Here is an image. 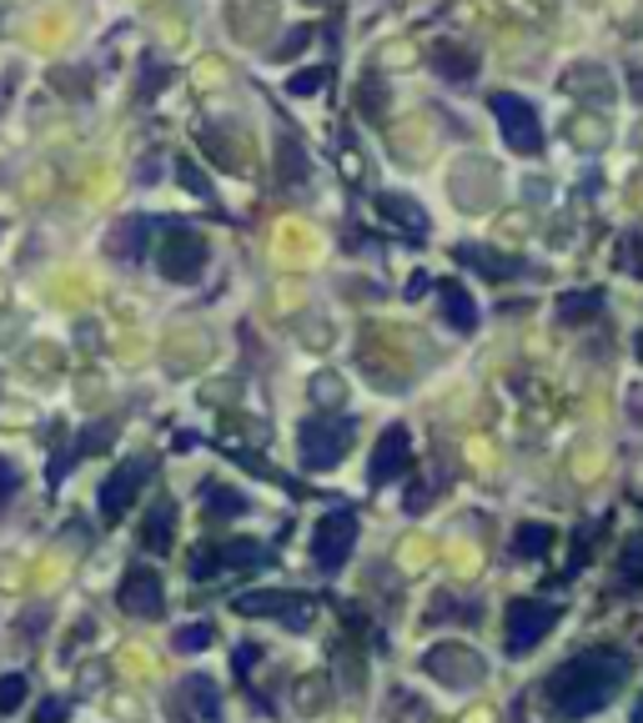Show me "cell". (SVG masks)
<instances>
[{
  "mask_svg": "<svg viewBox=\"0 0 643 723\" xmlns=\"http://www.w3.org/2000/svg\"><path fill=\"white\" fill-rule=\"evenodd\" d=\"M167 533H171V508L167 502H156L151 508V522H146V533H142V547H167Z\"/></svg>",
  "mask_w": 643,
  "mask_h": 723,
  "instance_id": "e0dca14e",
  "label": "cell"
},
{
  "mask_svg": "<svg viewBox=\"0 0 643 723\" xmlns=\"http://www.w3.org/2000/svg\"><path fill=\"white\" fill-rule=\"evenodd\" d=\"M594 307H598V292H594V297H568V302H563V317L573 321V312H594Z\"/></svg>",
  "mask_w": 643,
  "mask_h": 723,
  "instance_id": "d4e9b609",
  "label": "cell"
},
{
  "mask_svg": "<svg viewBox=\"0 0 643 723\" xmlns=\"http://www.w3.org/2000/svg\"><path fill=\"white\" fill-rule=\"evenodd\" d=\"M639 352H643V337H639Z\"/></svg>",
  "mask_w": 643,
  "mask_h": 723,
  "instance_id": "f1b7e54d",
  "label": "cell"
},
{
  "mask_svg": "<svg viewBox=\"0 0 643 723\" xmlns=\"http://www.w3.org/2000/svg\"><path fill=\"white\" fill-rule=\"evenodd\" d=\"M407 463H413V438H407V427L393 422L387 432H382L377 452H372V483H397V477L407 473Z\"/></svg>",
  "mask_w": 643,
  "mask_h": 723,
  "instance_id": "30bf717a",
  "label": "cell"
},
{
  "mask_svg": "<svg viewBox=\"0 0 643 723\" xmlns=\"http://www.w3.org/2000/svg\"><path fill=\"white\" fill-rule=\"evenodd\" d=\"M257 563H267V547L251 543V538H232V543L202 547V553L191 557V573H196V578H212L216 568L227 573V568H257Z\"/></svg>",
  "mask_w": 643,
  "mask_h": 723,
  "instance_id": "9c48e42d",
  "label": "cell"
},
{
  "mask_svg": "<svg viewBox=\"0 0 643 723\" xmlns=\"http://www.w3.org/2000/svg\"><path fill=\"white\" fill-rule=\"evenodd\" d=\"M438 292H442V317H448V327H453V332H473V327H477V307H473V297L463 292V282H442Z\"/></svg>",
  "mask_w": 643,
  "mask_h": 723,
  "instance_id": "9a60e30c",
  "label": "cell"
},
{
  "mask_svg": "<svg viewBox=\"0 0 643 723\" xmlns=\"http://www.w3.org/2000/svg\"><path fill=\"white\" fill-rule=\"evenodd\" d=\"M488 106H493V121H498V131H503V142H508L512 151H518V156H538V151H543V121H538V111L528 106L523 95L498 91Z\"/></svg>",
  "mask_w": 643,
  "mask_h": 723,
  "instance_id": "3957f363",
  "label": "cell"
},
{
  "mask_svg": "<svg viewBox=\"0 0 643 723\" xmlns=\"http://www.w3.org/2000/svg\"><path fill=\"white\" fill-rule=\"evenodd\" d=\"M206 267V237L202 231H191V226H177L161 247V276L171 282H196Z\"/></svg>",
  "mask_w": 643,
  "mask_h": 723,
  "instance_id": "8992f818",
  "label": "cell"
},
{
  "mask_svg": "<svg viewBox=\"0 0 643 723\" xmlns=\"http://www.w3.org/2000/svg\"><path fill=\"white\" fill-rule=\"evenodd\" d=\"M322 81H327V71H297L292 81H286V91H292V95H312Z\"/></svg>",
  "mask_w": 643,
  "mask_h": 723,
  "instance_id": "603a6c76",
  "label": "cell"
},
{
  "mask_svg": "<svg viewBox=\"0 0 643 723\" xmlns=\"http://www.w3.org/2000/svg\"><path fill=\"white\" fill-rule=\"evenodd\" d=\"M237 613H247V618L277 613V618H286V623L297 629V623H307V618H312V603H302L297 594H241L237 598Z\"/></svg>",
  "mask_w": 643,
  "mask_h": 723,
  "instance_id": "7c38bea8",
  "label": "cell"
},
{
  "mask_svg": "<svg viewBox=\"0 0 643 723\" xmlns=\"http://www.w3.org/2000/svg\"><path fill=\"white\" fill-rule=\"evenodd\" d=\"M358 547V512L352 508H337L317 522V538H312V557H317L322 573H337L352 557Z\"/></svg>",
  "mask_w": 643,
  "mask_h": 723,
  "instance_id": "277c9868",
  "label": "cell"
},
{
  "mask_svg": "<svg viewBox=\"0 0 643 723\" xmlns=\"http://www.w3.org/2000/svg\"><path fill=\"white\" fill-rule=\"evenodd\" d=\"M623 674H629V658L623 653L594 648L584 658H568L563 668H553V678L543 684V699L563 719H588V713L608 709V699L619 693Z\"/></svg>",
  "mask_w": 643,
  "mask_h": 723,
  "instance_id": "6da1fadb",
  "label": "cell"
},
{
  "mask_svg": "<svg viewBox=\"0 0 643 723\" xmlns=\"http://www.w3.org/2000/svg\"><path fill=\"white\" fill-rule=\"evenodd\" d=\"M206 508L212 512H247V498L237 487H206Z\"/></svg>",
  "mask_w": 643,
  "mask_h": 723,
  "instance_id": "ffe728a7",
  "label": "cell"
},
{
  "mask_svg": "<svg viewBox=\"0 0 643 723\" xmlns=\"http://www.w3.org/2000/svg\"><path fill=\"white\" fill-rule=\"evenodd\" d=\"M212 643V623H187L177 629V653H202Z\"/></svg>",
  "mask_w": 643,
  "mask_h": 723,
  "instance_id": "44dd1931",
  "label": "cell"
},
{
  "mask_svg": "<svg viewBox=\"0 0 643 723\" xmlns=\"http://www.w3.org/2000/svg\"><path fill=\"white\" fill-rule=\"evenodd\" d=\"M21 699H25V678L21 674H5V678H0V713L21 709Z\"/></svg>",
  "mask_w": 643,
  "mask_h": 723,
  "instance_id": "7402d4cb",
  "label": "cell"
},
{
  "mask_svg": "<svg viewBox=\"0 0 643 723\" xmlns=\"http://www.w3.org/2000/svg\"><path fill=\"white\" fill-rule=\"evenodd\" d=\"M422 668L448 688H473L477 678H483V658H477L473 648H463V643H438V648L422 658Z\"/></svg>",
  "mask_w": 643,
  "mask_h": 723,
  "instance_id": "ba28073f",
  "label": "cell"
},
{
  "mask_svg": "<svg viewBox=\"0 0 643 723\" xmlns=\"http://www.w3.org/2000/svg\"><path fill=\"white\" fill-rule=\"evenodd\" d=\"M432 60H438L442 71H448V81H467V76H473V66H477V60L467 56V50H463V56H458V50H448V46H442V50H432Z\"/></svg>",
  "mask_w": 643,
  "mask_h": 723,
  "instance_id": "ac0fdd59",
  "label": "cell"
},
{
  "mask_svg": "<svg viewBox=\"0 0 643 723\" xmlns=\"http://www.w3.org/2000/svg\"><path fill=\"white\" fill-rule=\"evenodd\" d=\"M503 618H508V653H512V658H523V653H533L538 639L559 623V608L533 603V598H512Z\"/></svg>",
  "mask_w": 643,
  "mask_h": 723,
  "instance_id": "5b68a950",
  "label": "cell"
},
{
  "mask_svg": "<svg viewBox=\"0 0 643 723\" xmlns=\"http://www.w3.org/2000/svg\"><path fill=\"white\" fill-rule=\"evenodd\" d=\"M377 212L387 216V222H397V226H407V231H413V237H422V231H428V212H422V206L417 202H407L403 191H382L377 196Z\"/></svg>",
  "mask_w": 643,
  "mask_h": 723,
  "instance_id": "5bb4252c",
  "label": "cell"
},
{
  "mask_svg": "<svg viewBox=\"0 0 643 723\" xmlns=\"http://www.w3.org/2000/svg\"><path fill=\"white\" fill-rule=\"evenodd\" d=\"M146 473H151V463H142V457H132V463H121L116 473L101 483V522H121L126 512H132V502H136V493H142V483H146Z\"/></svg>",
  "mask_w": 643,
  "mask_h": 723,
  "instance_id": "52a82bcc",
  "label": "cell"
},
{
  "mask_svg": "<svg viewBox=\"0 0 643 723\" xmlns=\"http://www.w3.org/2000/svg\"><path fill=\"white\" fill-rule=\"evenodd\" d=\"M181 177L191 181V191H196V196H206V191H212V187H206V177H202L196 167H191V161H181Z\"/></svg>",
  "mask_w": 643,
  "mask_h": 723,
  "instance_id": "484cf974",
  "label": "cell"
},
{
  "mask_svg": "<svg viewBox=\"0 0 643 723\" xmlns=\"http://www.w3.org/2000/svg\"><path fill=\"white\" fill-rule=\"evenodd\" d=\"M553 547V528L549 522H523L512 533V557H543Z\"/></svg>",
  "mask_w": 643,
  "mask_h": 723,
  "instance_id": "2e32d148",
  "label": "cell"
},
{
  "mask_svg": "<svg viewBox=\"0 0 643 723\" xmlns=\"http://www.w3.org/2000/svg\"><path fill=\"white\" fill-rule=\"evenodd\" d=\"M633 95H643V71H633Z\"/></svg>",
  "mask_w": 643,
  "mask_h": 723,
  "instance_id": "4316f807",
  "label": "cell"
},
{
  "mask_svg": "<svg viewBox=\"0 0 643 723\" xmlns=\"http://www.w3.org/2000/svg\"><path fill=\"white\" fill-rule=\"evenodd\" d=\"M216 709H222V693H216L212 678H187V684L177 688L181 719H216Z\"/></svg>",
  "mask_w": 643,
  "mask_h": 723,
  "instance_id": "4fadbf2b",
  "label": "cell"
},
{
  "mask_svg": "<svg viewBox=\"0 0 643 723\" xmlns=\"http://www.w3.org/2000/svg\"><path fill=\"white\" fill-rule=\"evenodd\" d=\"M15 487H21V473H15V467H11V463H5V457H0V502L11 498Z\"/></svg>",
  "mask_w": 643,
  "mask_h": 723,
  "instance_id": "cb8c5ba5",
  "label": "cell"
},
{
  "mask_svg": "<svg viewBox=\"0 0 643 723\" xmlns=\"http://www.w3.org/2000/svg\"><path fill=\"white\" fill-rule=\"evenodd\" d=\"M146 226H151V222H121L111 251H116V257H136V251H146V241H136V231H146Z\"/></svg>",
  "mask_w": 643,
  "mask_h": 723,
  "instance_id": "d6986e66",
  "label": "cell"
},
{
  "mask_svg": "<svg viewBox=\"0 0 643 723\" xmlns=\"http://www.w3.org/2000/svg\"><path fill=\"white\" fill-rule=\"evenodd\" d=\"M633 719H643V699H639V703H633Z\"/></svg>",
  "mask_w": 643,
  "mask_h": 723,
  "instance_id": "83f0119b",
  "label": "cell"
},
{
  "mask_svg": "<svg viewBox=\"0 0 643 723\" xmlns=\"http://www.w3.org/2000/svg\"><path fill=\"white\" fill-rule=\"evenodd\" d=\"M352 448V422L347 417H307L297 427V452H302V467H337Z\"/></svg>",
  "mask_w": 643,
  "mask_h": 723,
  "instance_id": "7a4b0ae2",
  "label": "cell"
},
{
  "mask_svg": "<svg viewBox=\"0 0 643 723\" xmlns=\"http://www.w3.org/2000/svg\"><path fill=\"white\" fill-rule=\"evenodd\" d=\"M121 608L132 618H161L167 613V598H161V578L156 568H132L121 583Z\"/></svg>",
  "mask_w": 643,
  "mask_h": 723,
  "instance_id": "8fae6325",
  "label": "cell"
}]
</instances>
